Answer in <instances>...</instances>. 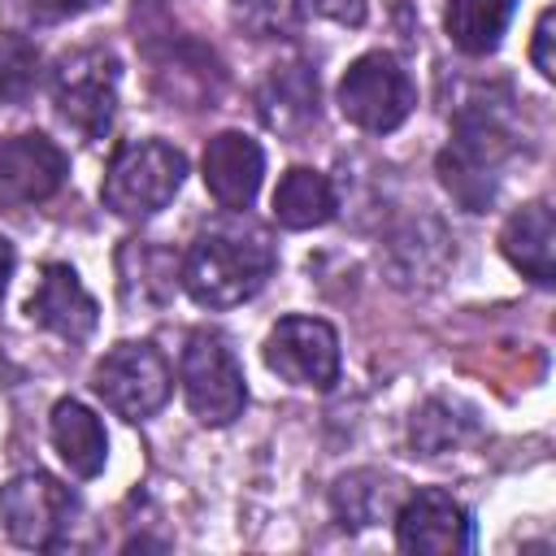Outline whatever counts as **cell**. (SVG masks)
<instances>
[{"label":"cell","mask_w":556,"mask_h":556,"mask_svg":"<svg viewBox=\"0 0 556 556\" xmlns=\"http://www.w3.org/2000/svg\"><path fill=\"white\" fill-rule=\"evenodd\" d=\"M274 265H278V252L269 230L243 217V208H230L226 217H217L191 239L178 265V278L200 308H230L252 300L274 274Z\"/></svg>","instance_id":"6da1fadb"},{"label":"cell","mask_w":556,"mask_h":556,"mask_svg":"<svg viewBox=\"0 0 556 556\" xmlns=\"http://www.w3.org/2000/svg\"><path fill=\"white\" fill-rule=\"evenodd\" d=\"M513 100H495L491 91L469 96L452 117V143L439 152V178L456 204L469 213H486L500 191V169L517 152Z\"/></svg>","instance_id":"7a4b0ae2"},{"label":"cell","mask_w":556,"mask_h":556,"mask_svg":"<svg viewBox=\"0 0 556 556\" xmlns=\"http://www.w3.org/2000/svg\"><path fill=\"white\" fill-rule=\"evenodd\" d=\"M182 178H187V156L174 143L135 139V143H122L113 152L104 187H100V200L122 222H148L178 195Z\"/></svg>","instance_id":"3957f363"},{"label":"cell","mask_w":556,"mask_h":556,"mask_svg":"<svg viewBox=\"0 0 556 556\" xmlns=\"http://www.w3.org/2000/svg\"><path fill=\"white\" fill-rule=\"evenodd\" d=\"M122 65L109 48H74L52 65V104L56 117L83 139H104L117 117Z\"/></svg>","instance_id":"277c9868"},{"label":"cell","mask_w":556,"mask_h":556,"mask_svg":"<svg viewBox=\"0 0 556 556\" xmlns=\"http://www.w3.org/2000/svg\"><path fill=\"white\" fill-rule=\"evenodd\" d=\"M91 387L104 400V408H113L117 417L148 421L152 413L165 408L174 391V374H169V361L148 339H126L104 352V361L91 374Z\"/></svg>","instance_id":"5b68a950"},{"label":"cell","mask_w":556,"mask_h":556,"mask_svg":"<svg viewBox=\"0 0 556 556\" xmlns=\"http://www.w3.org/2000/svg\"><path fill=\"white\" fill-rule=\"evenodd\" d=\"M74 517H78L74 491L43 469L17 473L0 486V521L9 539L22 547H35V552L61 547L65 534L74 530Z\"/></svg>","instance_id":"8992f818"},{"label":"cell","mask_w":556,"mask_h":556,"mask_svg":"<svg viewBox=\"0 0 556 556\" xmlns=\"http://www.w3.org/2000/svg\"><path fill=\"white\" fill-rule=\"evenodd\" d=\"M413 104H417V87L391 52H365L339 78V113L369 135L395 130L413 113Z\"/></svg>","instance_id":"52a82bcc"},{"label":"cell","mask_w":556,"mask_h":556,"mask_svg":"<svg viewBox=\"0 0 556 556\" xmlns=\"http://www.w3.org/2000/svg\"><path fill=\"white\" fill-rule=\"evenodd\" d=\"M182 395H187V408L204 426H230L243 413L248 382H243V369H239V361H235V352L226 348L222 334H213V330H191L187 334Z\"/></svg>","instance_id":"ba28073f"},{"label":"cell","mask_w":556,"mask_h":556,"mask_svg":"<svg viewBox=\"0 0 556 556\" xmlns=\"http://www.w3.org/2000/svg\"><path fill=\"white\" fill-rule=\"evenodd\" d=\"M265 365L313 391H330L339 382V334L321 317H282L265 334Z\"/></svg>","instance_id":"9c48e42d"},{"label":"cell","mask_w":556,"mask_h":556,"mask_svg":"<svg viewBox=\"0 0 556 556\" xmlns=\"http://www.w3.org/2000/svg\"><path fill=\"white\" fill-rule=\"evenodd\" d=\"M65 182V152L30 130V135H9L0 139V204L4 208H30L43 204L61 191Z\"/></svg>","instance_id":"30bf717a"},{"label":"cell","mask_w":556,"mask_h":556,"mask_svg":"<svg viewBox=\"0 0 556 556\" xmlns=\"http://www.w3.org/2000/svg\"><path fill=\"white\" fill-rule=\"evenodd\" d=\"M395 543L413 556H460L469 552L473 530L447 491H417L395 508Z\"/></svg>","instance_id":"8fae6325"},{"label":"cell","mask_w":556,"mask_h":556,"mask_svg":"<svg viewBox=\"0 0 556 556\" xmlns=\"http://www.w3.org/2000/svg\"><path fill=\"white\" fill-rule=\"evenodd\" d=\"M26 313H30V321H39L43 330H52L65 343L91 339V330L100 321V308H96L91 291L61 261H52V265L39 269V282H35V291L26 300Z\"/></svg>","instance_id":"7c38bea8"},{"label":"cell","mask_w":556,"mask_h":556,"mask_svg":"<svg viewBox=\"0 0 556 556\" xmlns=\"http://www.w3.org/2000/svg\"><path fill=\"white\" fill-rule=\"evenodd\" d=\"M265 152L243 130H222L204 148V187L222 208H248L261 191Z\"/></svg>","instance_id":"4fadbf2b"},{"label":"cell","mask_w":556,"mask_h":556,"mask_svg":"<svg viewBox=\"0 0 556 556\" xmlns=\"http://www.w3.org/2000/svg\"><path fill=\"white\" fill-rule=\"evenodd\" d=\"M256 113L269 130L295 139L317 122V74L300 61L274 65L256 87Z\"/></svg>","instance_id":"5bb4252c"},{"label":"cell","mask_w":556,"mask_h":556,"mask_svg":"<svg viewBox=\"0 0 556 556\" xmlns=\"http://www.w3.org/2000/svg\"><path fill=\"white\" fill-rule=\"evenodd\" d=\"M500 248L513 269H521L539 287H552L556 282V222H552L547 200L517 208L500 230Z\"/></svg>","instance_id":"9a60e30c"},{"label":"cell","mask_w":556,"mask_h":556,"mask_svg":"<svg viewBox=\"0 0 556 556\" xmlns=\"http://www.w3.org/2000/svg\"><path fill=\"white\" fill-rule=\"evenodd\" d=\"M52 447L61 452V460L70 465L74 478H96L109 460V434L100 426V417L78 404V400H56L52 408Z\"/></svg>","instance_id":"2e32d148"},{"label":"cell","mask_w":556,"mask_h":556,"mask_svg":"<svg viewBox=\"0 0 556 556\" xmlns=\"http://www.w3.org/2000/svg\"><path fill=\"white\" fill-rule=\"evenodd\" d=\"M339 213V200H334V187L321 169H308V165H295L278 178L274 187V217L278 226L287 230H313V226H326L330 217Z\"/></svg>","instance_id":"e0dca14e"},{"label":"cell","mask_w":556,"mask_h":556,"mask_svg":"<svg viewBox=\"0 0 556 556\" xmlns=\"http://www.w3.org/2000/svg\"><path fill=\"white\" fill-rule=\"evenodd\" d=\"M395 500H400V482L378 473V469H356V473H343L330 491V508L339 517L343 530H365V526H378L382 517L395 513Z\"/></svg>","instance_id":"ac0fdd59"},{"label":"cell","mask_w":556,"mask_h":556,"mask_svg":"<svg viewBox=\"0 0 556 556\" xmlns=\"http://www.w3.org/2000/svg\"><path fill=\"white\" fill-rule=\"evenodd\" d=\"M513 17V0H447V39L469 52L486 56L500 48V35Z\"/></svg>","instance_id":"d6986e66"},{"label":"cell","mask_w":556,"mask_h":556,"mask_svg":"<svg viewBox=\"0 0 556 556\" xmlns=\"http://www.w3.org/2000/svg\"><path fill=\"white\" fill-rule=\"evenodd\" d=\"M39 87V48L17 35L0 30V104H22Z\"/></svg>","instance_id":"ffe728a7"},{"label":"cell","mask_w":556,"mask_h":556,"mask_svg":"<svg viewBox=\"0 0 556 556\" xmlns=\"http://www.w3.org/2000/svg\"><path fill=\"white\" fill-rule=\"evenodd\" d=\"M469 430H473V421L456 404H447V400H430L421 413H413V443L426 456L452 452Z\"/></svg>","instance_id":"44dd1931"},{"label":"cell","mask_w":556,"mask_h":556,"mask_svg":"<svg viewBox=\"0 0 556 556\" xmlns=\"http://www.w3.org/2000/svg\"><path fill=\"white\" fill-rule=\"evenodd\" d=\"M552 43H556V9H543L539 13V26H534V43H530V61H534V70L543 78H556V52H552Z\"/></svg>","instance_id":"7402d4cb"},{"label":"cell","mask_w":556,"mask_h":556,"mask_svg":"<svg viewBox=\"0 0 556 556\" xmlns=\"http://www.w3.org/2000/svg\"><path fill=\"white\" fill-rule=\"evenodd\" d=\"M17 4L35 22H65V17H78L83 9H91L96 0H17Z\"/></svg>","instance_id":"603a6c76"},{"label":"cell","mask_w":556,"mask_h":556,"mask_svg":"<svg viewBox=\"0 0 556 556\" xmlns=\"http://www.w3.org/2000/svg\"><path fill=\"white\" fill-rule=\"evenodd\" d=\"M313 13L339 22V26H361L365 22V0H304Z\"/></svg>","instance_id":"cb8c5ba5"},{"label":"cell","mask_w":556,"mask_h":556,"mask_svg":"<svg viewBox=\"0 0 556 556\" xmlns=\"http://www.w3.org/2000/svg\"><path fill=\"white\" fill-rule=\"evenodd\" d=\"M13 243L0 235V300H4V287H9V278H13Z\"/></svg>","instance_id":"d4e9b609"}]
</instances>
